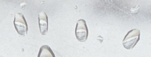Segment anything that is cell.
<instances>
[{
	"label": "cell",
	"instance_id": "obj_1",
	"mask_svg": "<svg viewBox=\"0 0 151 57\" xmlns=\"http://www.w3.org/2000/svg\"><path fill=\"white\" fill-rule=\"evenodd\" d=\"M140 31L137 29L131 30L128 32L123 40V45L126 49H132L139 40Z\"/></svg>",
	"mask_w": 151,
	"mask_h": 57
},
{
	"label": "cell",
	"instance_id": "obj_2",
	"mask_svg": "<svg viewBox=\"0 0 151 57\" xmlns=\"http://www.w3.org/2000/svg\"><path fill=\"white\" fill-rule=\"evenodd\" d=\"M14 24L18 34L22 36H25L28 31V26L23 15L21 13L15 14Z\"/></svg>",
	"mask_w": 151,
	"mask_h": 57
},
{
	"label": "cell",
	"instance_id": "obj_3",
	"mask_svg": "<svg viewBox=\"0 0 151 57\" xmlns=\"http://www.w3.org/2000/svg\"><path fill=\"white\" fill-rule=\"evenodd\" d=\"M76 36L80 42H85L88 38V30L86 22L83 19H80L77 23L76 28Z\"/></svg>",
	"mask_w": 151,
	"mask_h": 57
},
{
	"label": "cell",
	"instance_id": "obj_4",
	"mask_svg": "<svg viewBox=\"0 0 151 57\" xmlns=\"http://www.w3.org/2000/svg\"><path fill=\"white\" fill-rule=\"evenodd\" d=\"M39 24L40 33L42 35H46L48 31V17L43 11L40 13L39 15Z\"/></svg>",
	"mask_w": 151,
	"mask_h": 57
},
{
	"label": "cell",
	"instance_id": "obj_5",
	"mask_svg": "<svg viewBox=\"0 0 151 57\" xmlns=\"http://www.w3.org/2000/svg\"><path fill=\"white\" fill-rule=\"evenodd\" d=\"M38 57H45V56H52L55 57L54 53L49 46L47 45L43 46L40 48L39 53Z\"/></svg>",
	"mask_w": 151,
	"mask_h": 57
}]
</instances>
